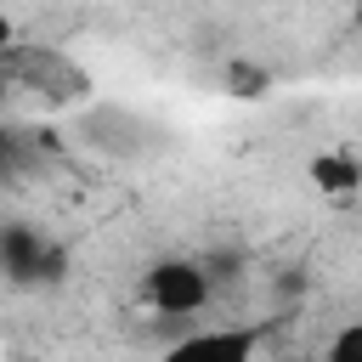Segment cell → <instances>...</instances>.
Segmentation results:
<instances>
[{
    "label": "cell",
    "instance_id": "ba28073f",
    "mask_svg": "<svg viewBox=\"0 0 362 362\" xmlns=\"http://www.w3.org/2000/svg\"><path fill=\"white\" fill-rule=\"evenodd\" d=\"M0 107H6V74H0Z\"/></svg>",
    "mask_w": 362,
    "mask_h": 362
},
{
    "label": "cell",
    "instance_id": "3957f363",
    "mask_svg": "<svg viewBox=\"0 0 362 362\" xmlns=\"http://www.w3.org/2000/svg\"><path fill=\"white\" fill-rule=\"evenodd\" d=\"M260 351V328H204V334H187L181 345L164 351V362H255Z\"/></svg>",
    "mask_w": 362,
    "mask_h": 362
},
{
    "label": "cell",
    "instance_id": "7a4b0ae2",
    "mask_svg": "<svg viewBox=\"0 0 362 362\" xmlns=\"http://www.w3.org/2000/svg\"><path fill=\"white\" fill-rule=\"evenodd\" d=\"M141 300L158 317H192V311L209 305V272L198 260H158L141 277Z\"/></svg>",
    "mask_w": 362,
    "mask_h": 362
},
{
    "label": "cell",
    "instance_id": "6da1fadb",
    "mask_svg": "<svg viewBox=\"0 0 362 362\" xmlns=\"http://www.w3.org/2000/svg\"><path fill=\"white\" fill-rule=\"evenodd\" d=\"M0 272L17 288H40V283H57L68 272V255L57 238H45L34 226H0Z\"/></svg>",
    "mask_w": 362,
    "mask_h": 362
},
{
    "label": "cell",
    "instance_id": "5b68a950",
    "mask_svg": "<svg viewBox=\"0 0 362 362\" xmlns=\"http://www.w3.org/2000/svg\"><path fill=\"white\" fill-rule=\"evenodd\" d=\"M311 181H317L322 192H351V187L362 181V164H356L351 153H317V158H311Z\"/></svg>",
    "mask_w": 362,
    "mask_h": 362
},
{
    "label": "cell",
    "instance_id": "8992f818",
    "mask_svg": "<svg viewBox=\"0 0 362 362\" xmlns=\"http://www.w3.org/2000/svg\"><path fill=\"white\" fill-rule=\"evenodd\" d=\"M23 170H28V141L17 130H0V181H11Z\"/></svg>",
    "mask_w": 362,
    "mask_h": 362
},
{
    "label": "cell",
    "instance_id": "52a82bcc",
    "mask_svg": "<svg viewBox=\"0 0 362 362\" xmlns=\"http://www.w3.org/2000/svg\"><path fill=\"white\" fill-rule=\"evenodd\" d=\"M322 362H362V322H351V328H339Z\"/></svg>",
    "mask_w": 362,
    "mask_h": 362
},
{
    "label": "cell",
    "instance_id": "277c9868",
    "mask_svg": "<svg viewBox=\"0 0 362 362\" xmlns=\"http://www.w3.org/2000/svg\"><path fill=\"white\" fill-rule=\"evenodd\" d=\"M11 68H17V79H28L34 90H51V96H79V90H85V74H79L62 51H51V45L23 51Z\"/></svg>",
    "mask_w": 362,
    "mask_h": 362
}]
</instances>
